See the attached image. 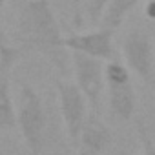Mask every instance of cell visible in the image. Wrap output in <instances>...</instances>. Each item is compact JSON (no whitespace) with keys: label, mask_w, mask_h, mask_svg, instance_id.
<instances>
[{"label":"cell","mask_w":155,"mask_h":155,"mask_svg":"<svg viewBox=\"0 0 155 155\" xmlns=\"http://www.w3.org/2000/svg\"><path fill=\"white\" fill-rule=\"evenodd\" d=\"M22 55H24V49L20 46H15L11 42L0 44V77L9 75L15 64L22 58Z\"/></svg>","instance_id":"cell-11"},{"label":"cell","mask_w":155,"mask_h":155,"mask_svg":"<svg viewBox=\"0 0 155 155\" xmlns=\"http://www.w3.org/2000/svg\"><path fill=\"white\" fill-rule=\"evenodd\" d=\"M17 130L29 155H42L48 146V110L42 95L28 82H20L17 95Z\"/></svg>","instance_id":"cell-2"},{"label":"cell","mask_w":155,"mask_h":155,"mask_svg":"<svg viewBox=\"0 0 155 155\" xmlns=\"http://www.w3.org/2000/svg\"><path fill=\"white\" fill-rule=\"evenodd\" d=\"M17 130V101L11 91L9 75L0 77V133Z\"/></svg>","instance_id":"cell-9"},{"label":"cell","mask_w":155,"mask_h":155,"mask_svg":"<svg viewBox=\"0 0 155 155\" xmlns=\"http://www.w3.org/2000/svg\"><path fill=\"white\" fill-rule=\"evenodd\" d=\"M64 38L66 35L62 33L49 0H22L15 18L17 46L24 51L42 55L60 75H64L69 60Z\"/></svg>","instance_id":"cell-1"},{"label":"cell","mask_w":155,"mask_h":155,"mask_svg":"<svg viewBox=\"0 0 155 155\" xmlns=\"http://www.w3.org/2000/svg\"><path fill=\"white\" fill-rule=\"evenodd\" d=\"M122 62L128 66L131 75L140 79L144 84L153 81L155 71V51L150 33L144 29H130L120 42Z\"/></svg>","instance_id":"cell-6"},{"label":"cell","mask_w":155,"mask_h":155,"mask_svg":"<svg viewBox=\"0 0 155 155\" xmlns=\"http://www.w3.org/2000/svg\"><path fill=\"white\" fill-rule=\"evenodd\" d=\"M142 2L144 0H111L110 6L104 11V15H102V18H101V26L117 31L124 24L128 15Z\"/></svg>","instance_id":"cell-10"},{"label":"cell","mask_w":155,"mask_h":155,"mask_svg":"<svg viewBox=\"0 0 155 155\" xmlns=\"http://www.w3.org/2000/svg\"><path fill=\"white\" fill-rule=\"evenodd\" d=\"M115 31L108 28H99L91 31H77L69 33L64 38V46L69 53H81L102 62H110L119 57V51L115 48Z\"/></svg>","instance_id":"cell-7"},{"label":"cell","mask_w":155,"mask_h":155,"mask_svg":"<svg viewBox=\"0 0 155 155\" xmlns=\"http://www.w3.org/2000/svg\"><path fill=\"white\" fill-rule=\"evenodd\" d=\"M111 0H86V17L91 24L101 22L106 8L110 6Z\"/></svg>","instance_id":"cell-13"},{"label":"cell","mask_w":155,"mask_h":155,"mask_svg":"<svg viewBox=\"0 0 155 155\" xmlns=\"http://www.w3.org/2000/svg\"><path fill=\"white\" fill-rule=\"evenodd\" d=\"M69 62L75 77V84L84 93L90 110L101 113L102 108V95L106 91V77H104V62L81 55V53H69Z\"/></svg>","instance_id":"cell-5"},{"label":"cell","mask_w":155,"mask_h":155,"mask_svg":"<svg viewBox=\"0 0 155 155\" xmlns=\"http://www.w3.org/2000/svg\"><path fill=\"white\" fill-rule=\"evenodd\" d=\"M113 144V131L106 124L101 113L90 111L79 140H77L75 151L77 155H110V148Z\"/></svg>","instance_id":"cell-8"},{"label":"cell","mask_w":155,"mask_h":155,"mask_svg":"<svg viewBox=\"0 0 155 155\" xmlns=\"http://www.w3.org/2000/svg\"><path fill=\"white\" fill-rule=\"evenodd\" d=\"M6 42H9V38H8V33L2 28V20H0V44H6Z\"/></svg>","instance_id":"cell-15"},{"label":"cell","mask_w":155,"mask_h":155,"mask_svg":"<svg viewBox=\"0 0 155 155\" xmlns=\"http://www.w3.org/2000/svg\"><path fill=\"white\" fill-rule=\"evenodd\" d=\"M135 126H137V135H139V146H140V151H139V155H155V142H153V139H151V135H150V130H148V126L139 119L137 122H135Z\"/></svg>","instance_id":"cell-12"},{"label":"cell","mask_w":155,"mask_h":155,"mask_svg":"<svg viewBox=\"0 0 155 155\" xmlns=\"http://www.w3.org/2000/svg\"><path fill=\"white\" fill-rule=\"evenodd\" d=\"M55 90H57V101H58V110H60L66 135L69 139L71 148L75 150L81 130H82L91 110H90V104H88L84 93L79 90V86L75 82H68L64 79H55Z\"/></svg>","instance_id":"cell-4"},{"label":"cell","mask_w":155,"mask_h":155,"mask_svg":"<svg viewBox=\"0 0 155 155\" xmlns=\"http://www.w3.org/2000/svg\"><path fill=\"white\" fill-rule=\"evenodd\" d=\"M106 77V104L108 113L117 122H128L137 111V91L131 81V71L120 60H110L104 66Z\"/></svg>","instance_id":"cell-3"},{"label":"cell","mask_w":155,"mask_h":155,"mask_svg":"<svg viewBox=\"0 0 155 155\" xmlns=\"http://www.w3.org/2000/svg\"><path fill=\"white\" fill-rule=\"evenodd\" d=\"M144 15L150 20H155V0H148L144 4Z\"/></svg>","instance_id":"cell-14"},{"label":"cell","mask_w":155,"mask_h":155,"mask_svg":"<svg viewBox=\"0 0 155 155\" xmlns=\"http://www.w3.org/2000/svg\"><path fill=\"white\" fill-rule=\"evenodd\" d=\"M6 6H8V0H0V20H2V17H4V9H6Z\"/></svg>","instance_id":"cell-16"}]
</instances>
